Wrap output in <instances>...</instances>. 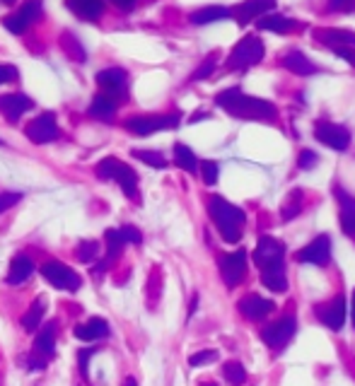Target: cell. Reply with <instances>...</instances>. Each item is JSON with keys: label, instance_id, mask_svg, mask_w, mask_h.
I'll use <instances>...</instances> for the list:
<instances>
[{"label": "cell", "instance_id": "cell-1", "mask_svg": "<svg viewBox=\"0 0 355 386\" xmlns=\"http://www.w3.org/2000/svg\"><path fill=\"white\" fill-rule=\"evenodd\" d=\"M254 263L261 268V282L271 292L288 290V278H285V244L273 237H261L254 251Z\"/></svg>", "mask_w": 355, "mask_h": 386}, {"label": "cell", "instance_id": "cell-2", "mask_svg": "<svg viewBox=\"0 0 355 386\" xmlns=\"http://www.w3.org/2000/svg\"><path fill=\"white\" fill-rule=\"evenodd\" d=\"M215 104L220 109H225L235 119H246V121H275L278 109L271 102L259 99V97H249L239 90V87H230L215 95Z\"/></svg>", "mask_w": 355, "mask_h": 386}, {"label": "cell", "instance_id": "cell-3", "mask_svg": "<svg viewBox=\"0 0 355 386\" xmlns=\"http://www.w3.org/2000/svg\"><path fill=\"white\" fill-rule=\"evenodd\" d=\"M208 213L213 218L218 232L223 234V239L228 244H237L242 237V227H244V210L233 205L230 200H225L223 195H210L208 198Z\"/></svg>", "mask_w": 355, "mask_h": 386}, {"label": "cell", "instance_id": "cell-4", "mask_svg": "<svg viewBox=\"0 0 355 386\" xmlns=\"http://www.w3.org/2000/svg\"><path fill=\"white\" fill-rule=\"evenodd\" d=\"M264 53H266L264 41L259 37H254V34H246L244 39H239L235 44L233 53L228 58V68L230 70H246V68L264 61Z\"/></svg>", "mask_w": 355, "mask_h": 386}, {"label": "cell", "instance_id": "cell-5", "mask_svg": "<svg viewBox=\"0 0 355 386\" xmlns=\"http://www.w3.org/2000/svg\"><path fill=\"white\" fill-rule=\"evenodd\" d=\"M97 177L100 179H114L128 198H136L138 195V174L133 172L126 162H118L116 157L102 160V162L97 164Z\"/></svg>", "mask_w": 355, "mask_h": 386}, {"label": "cell", "instance_id": "cell-6", "mask_svg": "<svg viewBox=\"0 0 355 386\" xmlns=\"http://www.w3.org/2000/svg\"><path fill=\"white\" fill-rule=\"evenodd\" d=\"M181 121L179 114H165V116H131L126 121V128L133 135H150L155 131H170L176 128Z\"/></svg>", "mask_w": 355, "mask_h": 386}, {"label": "cell", "instance_id": "cell-7", "mask_svg": "<svg viewBox=\"0 0 355 386\" xmlns=\"http://www.w3.org/2000/svg\"><path fill=\"white\" fill-rule=\"evenodd\" d=\"M295 331H298V321H295V316H283V319L273 321V324L261 329V340H264L268 348L278 350V348H285V345L293 340Z\"/></svg>", "mask_w": 355, "mask_h": 386}, {"label": "cell", "instance_id": "cell-8", "mask_svg": "<svg viewBox=\"0 0 355 386\" xmlns=\"http://www.w3.org/2000/svg\"><path fill=\"white\" fill-rule=\"evenodd\" d=\"M42 276L51 282L53 287L58 290H68V292H75L80 290L82 280L73 268H68L66 263H58V261H48L42 266Z\"/></svg>", "mask_w": 355, "mask_h": 386}, {"label": "cell", "instance_id": "cell-9", "mask_svg": "<svg viewBox=\"0 0 355 386\" xmlns=\"http://www.w3.org/2000/svg\"><path fill=\"white\" fill-rule=\"evenodd\" d=\"M314 138L322 145H327V148L338 150V153L348 150V145H351V133H348L346 126L331 124V121H317V126H314Z\"/></svg>", "mask_w": 355, "mask_h": 386}, {"label": "cell", "instance_id": "cell-10", "mask_svg": "<svg viewBox=\"0 0 355 386\" xmlns=\"http://www.w3.org/2000/svg\"><path fill=\"white\" fill-rule=\"evenodd\" d=\"M24 133H27V138L32 140V143H37V145L53 143V140L58 138V124H56V116H53L51 111H46V114L37 116V119L29 121V124H27V128H24Z\"/></svg>", "mask_w": 355, "mask_h": 386}, {"label": "cell", "instance_id": "cell-11", "mask_svg": "<svg viewBox=\"0 0 355 386\" xmlns=\"http://www.w3.org/2000/svg\"><path fill=\"white\" fill-rule=\"evenodd\" d=\"M220 276L228 282V287H237L242 282V278L246 276V251L237 249L233 253L220 256Z\"/></svg>", "mask_w": 355, "mask_h": 386}, {"label": "cell", "instance_id": "cell-12", "mask_svg": "<svg viewBox=\"0 0 355 386\" xmlns=\"http://www.w3.org/2000/svg\"><path fill=\"white\" fill-rule=\"evenodd\" d=\"M300 263H314V266H327L331 261V239L329 234H319L312 244H307L304 249H300L295 253Z\"/></svg>", "mask_w": 355, "mask_h": 386}, {"label": "cell", "instance_id": "cell-13", "mask_svg": "<svg viewBox=\"0 0 355 386\" xmlns=\"http://www.w3.org/2000/svg\"><path fill=\"white\" fill-rule=\"evenodd\" d=\"M97 85L104 90L107 97H111V99L116 102L123 99L126 97V85H128V75L123 68H107V70H100L97 73Z\"/></svg>", "mask_w": 355, "mask_h": 386}, {"label": "cell", "instance_id": "cell-14", "mask_svg": "<svg viewBox=\"0 0 355 386\" xmlns=\"http://www.w3.org/2000/svg\"><path fill=\"white\" fill-rule=\"evenodd\" d=\"M273 8H275V0H244V3L237 5V8L233 10V17L237 19L239 27H244V24H249V22H254V19L268 15Z\"/></svg>", "mask_w": 355, "mask_h": 386}, {"label": "cell", "instance_id": "cell-15", "mask_svg": "<svg viewBox=\"0 0 355 386\" xmlns=\"http://www.w3.org/2000/svg\"><path fill=\"white\" fill-rule=\"evenodd\" d=\"M317 316L329 326L331 331H341L346 324V297L336 295L329 305L317 307Z\"/></svg>", "mask_w": 355, "mask_h": 386}, {"label": "cell", "instance_id": "cell-16", "mask_svg": "<svg viewBox=\"0 0 355 386\" xmlns=\"http://www.w3.org/2000/svg\"><path fill=\"white\" fill-rule=\"evenodd\" d=\"M29 109H34V102L29 99L27 95H19V92H12V95H3L0 97V114L15 124L19 121V116L27 114Z\"/></svg>", "mask_w": 355, "mask_h": 386}, {"label": "cell", "instance_id": "cell-17", "mask_svg": "<svg viewBox=\"0 0 355 386\" xmlns=\"http://www.w3.org/2000/svg\"><path fill=\"white\" fill-rule=\"evenodd\" d=\"M237 309H239V314H244L246 319L259 321V319H264V316H268L271 311L275 309V305L271 300H264L261 295H246L239 300Z\"/></svg>", "mask_w": 355, "mask_h": 386}, {"label": "cell", "instance_id": "cell-18", "mask_svg": "<svg viewBox=\"0 0 355 386\" xmlns=\"http://www.w3.org/2000/svg\"><path fill=\"white\" fill-rule=\"evenodd\" d=\"M314 39L327 46L336 48V46H351L355 48V34L348 32V29H336V27H327V29H317L314 32Z\"/></svg>", "mask_w": 355, "mask_h": 386}, {"label": "cell", "instance_id": "cell-19", "mask_svg": "<svg viewBox=\"0 0 355 386\" xmlns=\"http://www.w3.org/2000/svg\"><path fill=\"white\" fill-rule=\"evenodd\" d=\"M256 27H259L261 32L288 34V32H293V29L298 27V22H295L293 17H285V15L268 12V15H264V17H259V19H256Z\"/></svg>", "mask_w": 355, "mask_h": 386}, {"label": "cell", "instance_id": "cell-20", "mask_svg": "<svg viewBox=\"0 0 355 386\" xmlns=\"http://www.w3.org/2000/svg\"><path fill=\"white\" fill-rule=\"evenodd\" d=\"M280 63H283V68H288L290 73H295V75H314V73L319 70V68L314 66L302 51H298V48L285 53V56L280 58Z\"/></svg>", "mask_w": 355, "mask_h": 386}, {"label": "cell", "instance_id": "cell-21", "mask_svg": "<svg viewBox=\"0 0 355 386\" xmlns=\"http://www.w3.org/2000/svg\"><path fill=\"white\" fill-rule=\"evenodd\" d=\"M73 334H75V338L92 343V340H102L109 336V324L104 319H90L87 324H78Z\"/></svg>", "mask_w": 355, "mask_h": 386}, {"label": "cell", "instance_id": "cell-22", "mask_svg": "<svg viewBox=\"0 0 355 386\" xmlns=\"http://www.w3.org/2000/svg\"><path fill=\"white\" fill-rule=\"evenodd\" d=\"M34 273V263L29 256H24V253H19V256L12 258V263H10V273H8V282L10 285H22V282L29 280V276Z\"/></svg>", "mask_w": 355, "mask_h": 386}, {"label": "cell", "instance_id": "cell-23", "mask_svg": "<svg viewBox=\"0 0 355 386\" xmlns=\"http://www.w3.org/2000/svg\"><path fill=\"white\" fill-rule=\"evenodd\" d=\"M228 17H233V10L223 8V5H208V8H201L196 12H191V22L194 24H210Z\"/></svg>", "mask_w": 355, "mask_h": 386}, {"label": "cell", "instance_id": "cell-24", "mask_svg": "<svg viewBox=\"0 0 355 386\" xmlns=\"http://www.w3.org/2000/svg\"><path fill=\"white\" fill-rule=\"evenodd\" d=\"M53 350H56V326L46 324L37 334V340H34V353L42 355V358H51Z\"/></svg>", "mask_w": 355, "mask_h": 386}, {"label": "cell", "instance_id": "cell-25", "mask_svg": "<svg viewBox=\"0 0 355 386\" xmlns=\"http://www.w3.org/2000/svg\"><path fill=\"white\" fill-rule=\"evenodd\" d=\"M68 8L82 19H97L104 12V0H68Z\"/></svg>", "mask_w": 355, "mask_h": 386}, {"label": "cell", "instance_id": "cell-26", "mask_svg": "<svg viewBox=\"0 0 355 386\" xmlns=\"http://www.w3.org/2000/svg\"><path fill=\"white\" fill-rule=\"evenodd\" d=\"M336 198L341 203V224H343V232L346 234H355V198H351L346 191L336 189Z\"/></svg>", "mask_w": 355, "mask_h": 386}, {"label": "cell", "instance_id": "cell-27", "mask_svg": "<svg viewBox=\"0 0 355 386\" xmlns=\"http://www.w3.org/2000/svg\"><path fill=\"white\" fill-rule=\"evenodd\" d=\"M116 111V102L107 95H97L90 104V116L92 119H100V121H111Z\"/></svg>", "mask_w": 355, "mask_h": 386}, {"label": "cell", "instance_id": "cell-28", "mask_svg": "<svg viewBox=\"0 0 355 386\" xmlns=\"http://www.w3.org/2000/svg\"><path fill=\"white\" fill-rule=\"evenodd\" d=\"M174 162H176V167H181L184 172H189V174H196V169H199V160H196L194 150L184 143L174 145Z\"/></svg>", "mask_w": 355, "mask_h": 386}, {"label": "cell", "instance_id": "cell-29", "mask_svg": "<svg viewBox=\"0 0 355 386\" xmlns=\"http://www.w3.org/2000/svg\"><path fill=\"white\" fill-rule=\"evenodd\" d=\"M44 311H46V300H44V297H37V300L32 302V307H29V311L22 316V326H24V329H27V331H37L39 326H42Z\"/></svg>", "mask_w": 355, "mask_h": 386}, {"label": "cell", "instance_id": "cell-30", "mask_svg": "<svg viewBox=\"0 0 355 386\" xmlns=\"http://www.w3.org/2000/svg\"><path fill=\"white\" fill-rule=\"evenodd\" d=\"M104 244H107V261L116 258L118 253L123 251V247H126V239H123L121 229H107V232H104Z\"/></svg>", "mask_w": 355, "mask_h": 386}, {"label": "cell", "instance_id": "cell-31", "mask_svg": "<svg viewBox=\"0 0 355 386\" xmlns=\"http://www.w3.org/2000/svg\"><path fill=\"white\" fill-rule=\"evenodd\" d=\"M61 48L63 51H66V56L68 58H73V61H85V48L80 46V41H78L75 37H73L71 32H63L61 34Z\"/></svg>", "mask_w": 355, "mask_h": 386}, {"label": "cell", "instance_id": "cell-32", "mask_svg": "<svg viewBox=\"0 0 355 386\" xmlns=\"http://www.w3.org/2000/svg\"><path fill=\"white\" fill-rule=\"evenodd\" d=\"M133 157L145 162L147 167H155V169H165L167 167V160L162 153H155V150H133Z\"/></svg>", "mask_w": 355, "mask_h": 386}, {"label": "cell", "instance_id": "cell-33", "mask_svg": "<svg viewBox=\"0 0 355 386\" xmlns=\"http://www.w3.org/2000/svg\"><path fill=\"white\" fill-rule=\"evenodd\" d=\"M42 12H44V8H42V0H24V3H22V8L17 10V15H19V17H22L27 24L37 22V19L42 17Z\"/></svg>", "mask_w": 355, "mask_h": 386}, {"label": "cell", "instance_id": "cell-34", "mask_svg": "<svg viewBox=\"0 0 355 386\" xmlns=\"http://www.w3.org/2000/svg\"><path fill=\"white\" fill-rule=\"evenodd\" d=\"M223 377L228 379V382L233 384V386H239V384H244L246 372H244V367H242V363H237V360H233V363H225Z\"/></svg>", "mask_w": 355, "mask_h": 386}, {"label": "cell", "instance_id": "cell-35", "mask_svg": "<svg viewBox=\"0 0 355 386\" xmlns=\"http://www.w3.org/2000/svg\"><path fill=\"white\" fill-rule=\"evenodd\" d=\"M199 167H201V177H203V182L208 184V186H215V184H218V177H220L218 162H213V160H206V162H201Z\"/></svg>", "mask_w": 355, "mask_h": 386}, {"label": "cell", "instance_id": "cell-36", "mask_svg": "<svg viewBox=\"0 0 355 386\" xmlns=\"http://www.w3.org/2000/svg\"><path fill=\"white\" fill-rule=\"evenodd\" d=\"M300 210H302V191H293L290 193V200L283 205V213L280 215H283V220H293Z\"/></svg>", "mask_w": 355, "mask_h": 386}, {"label": "cell", "instance_id": "cell-37", "mask_svg": "<svg viewBox=\"0 0 355 386\" xmlns=\"http://www.w3.org/2000/svg\"><path fill=\"white\" fill-rule=\"evenodd\" d=\"M97 253H100V244L97 242H82L80 247H78V258H80L82 263H92Z\"/></svg>", "mask_w": 355, "mask_h": 386}, {"label": "cell", "instance_id": "cell-38", "mask_svg": "<svg viewBox=\"0 0 355 386\" xmlns=\"http://www.w3.org/2000/svg\"><path fill=\"white\" fill-rule=\"evenodd\" d=\"M218 360V353L215 350H203V353H196L189 358V365L191 367H201V365H210Z\"/></svg>", "mask_w": 355, "mask_h": 386}, {"label": "cell", "instance_id": "cell-39", "mask_svg": "<svg viewBox=\"0 0 355 386\" xmlns=\"http://www.w3.org/2000/svg\"><path fill=\"white\" fill-rule=\"evenodd\" d=\"M213 70H215V56H208L199 66V70L191 75V80H206V77H210V73H213Z\"/></svg>", "mask_w": 355, "mask_h": 386}, {"label": "cell", "instance_id": "cell-40", "mask_svg": "<svg viewBox=\"0 0 355 386\" xmlns=\"http://www.w3.org/2000/svg\"><path fill=\"white\" fill-rule=\"evenodd\" d=\"M5 27H8L12 34H24V32H27L29 24L24 22V19L19 17L17 12H15V15H10V17H5Z\"/></svg>", "mask_w": 355, "mask_h": 386}, {"label": "cell", "instance_id": "cell-41", "mask_svg": "<svg viewBox=\"0 0 355 386\" xmlns=\"http://www.w3.org/2000/svg\"><path fill=\"white\" fill-rule=\"evenodd\" d=\"M19 200H22V193H15V191L0 193V213H5V210H10L12 205H17Z\"/></svg>", "mask_w": 355, "mask_h": 386}, {"label": "cell", "instance_id": "cell-42", "mask_svg": "<svg viewBox=\"0 0 355 386\" xmlns=\"http://www.w3.org/2000/svg\"><path fill=\"white\" fill-rule=\"evenodd\" d=\"M317 162H319V157H317V153H312V150H302L300 157H298L300 169H312Z\"/></svg>", "mask_w": 355, "mask_h": 386}, {"label": "cell", "instance_id": "cell-43", "mask_svg": "<svg viewBox=\"0 0 355 386\" xmlns=\"http://www.w3.org/2000/svg\"><path fill=\"white\" fill-rule=\"evenodd\" d=\"M121 234H123V239H126V244H140L143 242V234L138 232L133 224H123L121 227Z\"/></svg>", "mask_w": 355, "mask_h": 386}, {"label": "cell", "instance_id": "cell-44", "mask_svg": "<svg viewBox=\"0 0 355 386\" xmlns=\"http://www.w3.org/2000/svg\"><path fill=\"white\" fill-rule=\"evenodd\" d=\"M329 10L331 12H348V10H355V0H329Z\"/></svg>", "mask_w": 355, "mask_h": 386}, {"label": "cell", "instance_id": "cell-45", "mask_svg": "<svg viewBox=\"0 0 355 386\" xmlns=\"http://www.w3.org/2000/svg\"><path fill=\"white\" fill-rule=\"evenodd\" d=\"M334 53H336L338 58H343L348 66H355V51L351 46H336V48H334Z\"/></svg>", "mask_w": 355, "mask_h": 386}, {"label": "cell", "instance_id": "cell-46", "mask_svg": "<svg viewBox=\"0 0 355 386\" xmlns=\"http://www.w3.org/2000/svg\"><path fill=\"white\" fill-rule=\"evenodd\" d=\"M15 80H17V68L0 66V85H3V82H15Z\"/></svg>", "mask_w": 355, "mask_h": 386}, {"label": "cell", "instance_id": "cell-47", "mask_svg": "<svg viewBox=\"0 0 355 386\" xmlns=\"http://www.w3.org/2000/svg\"><path fill=\"white\" fill-rule=\"evenodd\" d=\"M92 353H95V350L87 348V350H80V355H78V363H80V372L85 374V377H87V363H90Z\"/></svg>", "mask_w": 355, "mask_h": 386}, {"label": "cell", "instance_id": "cell-48", "mask_svg": "<svg viewBox=\"0 0 355 386\" xmlns=\"http://www.w3.org/2000/svg\"><path fill=\"white\" fill-rule=\"evenodd\" d=\"M114 5H118L121 10H131L133 5H136V0H111Z\"/></svg>", "mask_w": 355, "mask_h": 386}, {"label": "cell", "instance_id": "cell-49", "mask_svg": "<svg viewBox=\"0 0 355 386\" xmlns=\"http://www.w3.org/2000/svg\"><path fill=\"white\" fill-rule=\"evenodd\" d=\"M123 386H138V382H136V379H133V377H128L126 382H123Z\"/></svg>", "mask_w": 355, "mask_h": 386}, {"label": "cell", "instance_id": "cell-50", "mask_svg": "<svg viewBox=\"0 0 355 386\" xmlns=\"http://www.w3.org/2000/svg\"><path fill=\"white\" fill-rule=\"evenodd\" d=\"M353 326H355V290H353Z\"/></svg>", "mask_w": 355, "mask_h": 386}, {"label": "cell", "instance_id": "cell-51", "mask_svg": "<svg viewBox=\"0 0 355 386\" xmlns=\"http://www.w3.org/2000/svg\"><path fill=\"white\" fill-rule=\"evenodd\" d=\"M3 3H5V5H12V3H15V0H3Z\"/></svg>", "mask_w": 355, "mask_h": 386}, {"label": "cell", "instance_id": "cell-52", "mask_svg": "<svg viewBox=\"0 0 355 386\" xmlns=\"http://www.w3.org/2000/svg\"><path fill=\"white\" fill-rule=\"evenodd\" d=\"M201 386H215V384H201Z\"/></svg>", "mask_w": 355, "mask_h": 386}]
</instances>
